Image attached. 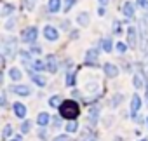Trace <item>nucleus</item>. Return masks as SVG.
<instances>
[{
    "label": "nucleus",
    "mask_w": 148,
    "mask_h": 141,
    "mask_svg": "<svg viewBox=\"0 0 148 141\" xmlns=\"http://www.w3.org/2000/svg\"><path fill=\"white\" fill-rule=\"evenodd\" d=\"M42 35H44V38H45L47 42H56V40H59V30H58L56 26H52V25H45L44 30H42Z\"/></svg>",
    "instance_id": "obj_4"
},
{
    "label": "nucleus",
    "mask_w": 148,
    "mask_h": 141,
    "mask_svg": "<svg viewBox=\"0 0 148 141\" xmlns=\"http://www.w3.org/2000/svg\"><path fill=\"white\" fill-rule=\"evenodd\" d=\"M98 59H99V51L98 49H94V47H91L87 52H86V64L87 66H98Z\"/></svg>",
    "instance_id": "obj_8"
},
{
    "label": "nucleus",
    "mask_w": 148,
    "mask_h": 141,
    "mask_svg": "<svg viewBox=\"0 0 148 141\" xmlns=\"http://www.w3.org/2000/svg\"><path fill=\"white\" fill-rule=\"evenodd\" d=\"M59 28H61V30H64V31H66V30H70V21H68V19L61 21V23H59Z\"/></svg>",
    "instance_id": "obj_38"
},
{
    "label": "nucleus",
    "mask_w": 148,
    "mask_h": 141,
    "mask_svg": "<svg viewBox=\"0 0 148 141\" xmlns=\"http://www.w3.org/2000/svg\"><path fill=\"white\" fill-rule=\"evenodd\" d=\"M59 110V117L64 120H77L80 115V105L75 99H63Z\"/></svg>",
    "instance_id": "obj_1"
},
{
    "label": "nucleus",
    "mask_w": 148,
    "mask_h": 141,
    "mask_svg": "<svg viewBox=\"0 0 148 141\" xmlns=\"http://www.w3.org/2000/svg\"><path fill=\"white\" fill-rule=\"evenodd\" d=\"M143 80H145V79H143L141 73H134V75H132V84H134L136 89H143V86H145Z\"/></svg>",
    "instance_id": "obj_23"
},
{
    "label": "nucleus",
    "mask_w": 148,
    "mask_h": 141,
    "mask_svg": "<svg viewBox=\"0 0 148 141\" xmlns=\"http://www.w3.org/2000/svg\"><path fill=\"white\" fill-rule=\"evenodd\" d=\"M105 12H106V7H101V5H99V9H98V14H99V16H105Z\"/></svg>",
    "instance_id": "obj_43"
},
{
    "label": "nucleus",
    "mask_w": 148,
    "mask_h": 141,
    "mask_svg": "<svg viewBox=\"0 0 148 141\" xmlns=\"http://www.w3.org/2000/svg\"><path fill=\"white\" fill-rule=\"evenodd\" d=\"M98 2H99V5H101V7H106V5L110 4V0H98Z\"/></svg>",
    "instance_id": "obj_42"
},
{
    "label": "nucleus",
    "mask_w": 148,
    "mask_h": 141,
    "mask_svg": "<svg viewBox=\"0 0 148 141\" xmlns=\"http://www.w3.org/2000/svg\"><path fill=\"white\" fill-rule=\"evenodd\" d=\"M30 52H32V54H42V45H38V44H32Z\"/></svg>",
    "instance_id": "obj_34"
},
{
    "label": "nucleus",
    "mask_w": 148,
    "mask_h": 141,
    "mask_svg": "<svg viewBox=\"0 0 148 141\" xmlns=\"http://www.w3.org/2000/svg\"><path fill=\"white\" fill-rule=\"evenodd\" d=\"M70 33H71V35H70V38H79V31H75V30H71Z\"/></svg>",
    "instance_id": "obj_44"
},
{
    "label": "nucleus",
    "mask_w": 148,
    "mask_h": 141,
    "mask_svg": "<svg viewBox=\"0 0 148 141\" xmlns=\"http://www.w3.org/2000/svg\"><path fill=\"white\" fill-rule=\"evenodd\" d=\"M52 125L58 129V127L61 125V117H54V118H52Z\"/></svg>",
    "instance_id": "obj_41"
},
{
    "label": "nucleus",
    "mask_w": 148,
    "mask_h": 141,
    "mask_svg": "<svg viewBox=\"0 0 148 141\" xmlns=\"http://www.w3.org/2000/svg\"><path fill=\"white\" fill-rule=\"evenodd\" d=\"M113 141H124V139H122V138H119V136H117V138H115V139H113Z\"/></svg>",
    "instance_id": "obj_49"
},
{
    "label": "nucleus",
    "mask_w": 148,
    "mask_h": 141,
    "mask_svg": "<svg viewBox=\"0 0 148 141\" xmlns=\"http://www.w3.org/2000/svg\"><path fill=\"white\" fill-rule=\"evenodd\" d=\"M21 138H23V136H16V138H14V139H11V141H21Z\"/></svg>",
    "instance_id": "obj_46"
},
{
    "label": "nucleus",
    "mask_w": 148,
    "mask_h": 141,
    "mask_svg": "<svg viewBox=\"0 0 148 141\" xmlns=\"http://www.w3.org/2000/svg\"><path fill=\"white\" fill-rule=\"evenodd\" d=\"M28 75H30V79H32V82H33L35 86H38V87H45V86H47V79H45L44 75L33 72V70H28Z\"/></svg>",
    "instance_id": "obj_10"
},
{
    "label": "nucleus",
    "mask_w": 148,
    "mask_h": 141,
    "mask_svg": "<svg viewBox=\"0 0 148 141\" xmlns=\"http://www.w3.org/2000/svg\"><path fill=\"white\" fill-rule=\"evenodd\" d=\"M103 73H105L108 79H115V77H119L120 70H119V66L113 64V63H105V64H103Z\"/></svg>",
    "instance_id": "obj_9"
},
{
    "label": "nucleus",
    "mask_w": 148,
    "mask_h": 141,
    "mask_svg": "<svg viewBox=\"0 0 148 141\" xmlns=\"http://www.w3.org/2000/svg\"><path fill=\"white\" fill-rule=\"evenodd\" d=\"M146 124H148V117H146Z\"/></svg>",
    "instance_id": "obj_51"
},
{
    "label": "nucleus",
    "mask_w": 148,
    "mask_h": 141,
    "mask_svg": "<svg viewBox=\"0 0 148 141\" xmlns=\"http://www.w3.org/2000/svg\"><path fill=\"white\" fill-rule=\"evenodd\" d=\"M75 19H77V25H79V26H82V28H87V26L91 25V14H89L87 11L79 12Z\"/></svg>",
    "instance_id": "obj_11"
},
{
    "label": "nucleus",
    "mask_w": 148,
    "mask_h": 141,
    "mask_svg": "<svg viewBox=\"0 0 148 141\" xmlns=\"http://www.w3.org/2000/svg\"><path fill=\"white\" fill-rule=\"evenodd\" d=\"M38 138H40L42 141H45V139H47V132H45V129H44V127L38 131Z\"/></svg>",
    "instance_id": "obj_40"
},
{
    "label": "nucleus",
    "mask_w": 148,
    "mask_h": 141,
    "mask_svg": "<svg viewBox=\"0 0 148 141\" xmlns=\"http://www.w3.org/2000/svg\"><path fill=\"white\" fill-rule=\"evenodd\" d=\"M47 11L51 14H56L61 11V0H47Z\"/></svg>",
    "instance_id": "obj_17"
},
{
    "label": "nucleus",
    "mask_w": 148,
    "mask_h": 141,
    "mask_svg": "<svg viewBox=\"0 0 148 141\" xmlns=\"http://www.w3.org/2000/svg\"><path fill=\"white\" fill-rule=\"evenodd\" d=\"M122 101H124V94H115V96L112 98V103H110V106H112V108H117V106H119Z\"/></svg>",
    "instance_id": "obj_28"
},
{
    "label": "nucleus",
    "mask_w": 148,
    "mask_h": 141,
    "mask_svg": "<svg viewBox=\"0 0 148 141\" xmlns=\"http://www.w3.org/2000/svg\"><path fill=\"white\" fill-rule=\"evenodd\" d=\"M37 37H38V28L37 26H26L19 33V40L25 42V44H35Z\"/></svg>",
    "instance_id": "obj_2"
},
{
    "label": "nucleus",
    "mask_w": 148,
    "mask_h": 141,
    "mask_svg": "<svg viewBox=\"0 0 148 141\" xmlns=\"http://www.w3.org/2000/svg\"><path fill=\"white\" fill-rule=\"evenodd\" d=\"M2 66H4V57L0 56V68H2Z\"/></svg>",
    "instance_id": "obj_47"
},
{
    "label": "nucleus",
    "mask_w": 148,
    "mask_h": 141,
    "mask_svg": "<svg viewBox=\"0 0 148 141\" xmlns=\"http://www.w3.org/2000/svg\"><path fill=\"white\" fill-rule=\"evenodd\" d=\"M16 54H19V51H18V38L9 35V37H5V56L9 59H14Z\"/></svg>",
    "instance_id": "obj_3"
},
{
    "label": "nucleus",
    "mask_w": 148,
    "mask_h": 141,
    "mask_svg": "<svg viewBox=\"0 0 148 141\" xmlns=\"http://www.w3.org/2000/svg\"><path fill=\"white\" fill-rule=\"evenodd\" d=\"M80 141H98V139H96V136H89L87 132H84L82 138H80Z\"/></svg>",
    "instance_id": "obj_36"
},
{
    "label": "nucleus",
    "mask_w": 148,
    "mask_h": 141,
    "mask_svg": "<svg viewBox=\"0 0 148 141\" xmlns=\"http://www.w3.org/2000/svg\"><path fill=\"white\" fill-rule=\"evenodd\" d=\"M112 33H115V35H122V33H124V30H122V23H120L119 19L113 21V25H112Z\"/></svg>",
    "instance_id": "obj_26"
},
{
    "label": "nucleus",
    "mask_w": 148,
    "mask_h": 141,
    "mask_svg": "<svg viewBox=\"0 0 148 141\" xmlns=\"http://www.w3.org/2000/svg\"><path fill=\"white\" fill-rule=\"evenodd\" d=\"M136 7L146 9V7H148V0H136Z\"/></svg>",
    "instance_id": "obj_35"
},
{
    "label": "nucleus",
    "mask_w": 148,
    "mask_h": 141,
    "mask_svg": "<svg viewBox=\"0 0 148 141\" xmlns=\"http://www.w3.org/2000/svg\"><path fill=\"white\" fill-rule=\"evenodd\" d=\"M75 84H77V72H75V70H71V72L66 73V86L73 87Z\"/></svg>",
    "instance_id": "obj_21"
},
{
    "label": "nucleus",
    "mask_w": 148,
    "mask_h": 141,
    "mask_svg": "<svg viewBox=\"0 0 148 141\" xmlns=\"http://www.w3.org/2000/svg\"><path fill=\"white\" fill-rule=\"evenodd\" d=\"M52 141H70V136H68V134H59V136H56Z\"/></svg>",
    "instance_id": "obj_37"
},
{
    "label": "nucleus",
    "mask_w": 148,
    "mask_h": 141,
    "mask_svg": "<svg viewBox=\"0 0 148 141\" xmlns=\"http://www.w3.org/2000/svg\"><path fill=\"white\" fill-rule=\"evenodd\" d=\"M19 56H21V59H23L25 64H30L33 61L32 59V52H28V51H19Z\"/></svg>",
    "instance_id": "obj_27"
},
{
    "label": "nucleus",
    "mask_w": 148,
    "mask_h": 141,
    "mask_svg": "<svg viewBox=\"0 0 148 141\" xmlns=\"http://www.w3.org/2000/svg\"><path fill=\"white\" fill-rule=\"evenodd\" d=\"M77 4V0H64V7H63V12H70L71 9H73V5Z\"/></svg>",
    "instance_id": "obj_32"
},
{
    "label": "nucleus",
    "mask_w": 148,
    "mask_h": 141,
    "mask_svg": "<svg viewBox=\"0 0 148 141\" xmlns=\"http://www.w3.org/2000/svg\"><path fill=\"white\" fill-rule=\"evenodd\" d=\"M9 79L14 80V82H19L23 79V72H21L18 66H12V68H9Z\"/></svg>",
    "instance_id": "obj_18"
},
{
    "label": "nucleus",
    "mask_w": 148,
    "mask_h": 141,
    "mask_svg": "<svg viewBox=\"0 0 148 141\" xmlns=\"http://www.w3.org/2000/svg\"><path fill=\"white\" fill-rule=\"evenodd\" d=\"M122 14L125 16V18H134V14H136V4H132V2H125L124 5H122Z\"/></svg>",
    "instance_id": "obj_13"
},
{
    "label": "nucleus",
    "mask_w": 148,
    "mask_h": 141,
    "mask_svg": "<svg viewBox=\"0 0 148 141\" xmlns=\"http://www.w3.org/2000/svg\"><path fill=\"white\" fill-rule=\"evenodd\" d=\"M61 103H63V98H61L59 94H54V96L49 98V106H51V108H59Z\"/></svg>",
    "instance_id": "obj_22"
},
{
    "label": "nucleus",
    "mask_w": 148,
    "mask_h": 141,
    "mask_svg": "<svg viewBox=\"0 0 148 141\" xmlns=\"http://www.w3.org/2000/svg\"><path fill=\"white\" fill-rule=\"evenodd\" d=\"M30 70H33V72H37V73H40V72H44L45 70V61H42V59H33L32 63H30Z\"/></svg>",
    "instance_id": "obj_15"
},
{
    "label": "nucleus",
    "mask_w": 148,
    "mask_h": 141,
    "mask_svg": "<svg viewBox=\"0 0 148 141\" xmlns=\"http://www.w3.org/2000/svg\"><path fill=\"white\" fill-rule=\"evenodd\" d=\"M12 12H14V5H12V4H4L0 16H2V18H7V16H9V14H12Z\"/></svg>",
    "instance_id": "obj_24"
},
{
    "label": "nucleus",
    "mask_w": 148,
    "mask_h": 141,
    "mask_svg": "<svg viewBox=\"0 0 148 141\" xmlns=\"http://www.w3.org/2000/svg\"><path fill=\"white\" fill-rule=\"evenodd\" d=\"M115 49H117V52H119V54H125V52H127V49H129V45H127V44H124V42H117V44H115Z\"/></svg>",
    "instance_id": "obj_31"
},
{
    "label": "nucleus",
    "mask_w": 148,
    "mask_h": 141,
    "mask_svg": "<svg viewBox=\"0 0 148 141\" xmlns=\"http://www.w3.org/2000/svg\"><path fill=\"white\" fill-rule=\"evenodd\" d=\"M12 108H14V113H16V117H18L19 120L26 117V112H28V110H26V106H25L23 103H14Z\"/></svg>",
    "instance_id": "obj_16"
},
{
    "label": "nucleus",
    "mask_w": 148,
    "mask_h": 141,
    "mask_svg": "<svg viewBox=\"0 0 148 141\" xmlns=\"http://www.w3.org/2000/svg\"><path fill=\"white\" fill-rule=\"evenodd\" d=\"M30 129H32V120H23V122H21V127H19L21 134H28Z\"/></svg>",
    "instance_id": "obj_29"
},
{
    "label": "nucleus",
    "mask_w": 148,
    "mask_h": 141,
    "mask_svg": "<svg viewBox=\"0 0 148 141\" xmlns=\"http://www.w3.org/2000/svg\"><path fill=\"white\" fill-rule=\"evenodd\" d=\"M9 91H11L12 94L23 96V98L32 96V87H30V86H25V84H16V86H11V87H9Z\"/></svg>",
    "instance_id": "obj_7"
},
{
    "label": "nucleus",
    "mask_w": 148,
    "mask_h": 141,
    "mask_svg": "<svg viewBox=\"0 0 148 141\" xmlns=\"http://www.w3.org/2000/svg\"><path fill=\"white\" fill-rule=\"evenodd\" d=\"M52 120V117L47 113V112H40L38 115H37V124L40 125V127H45V125H49V122Z\"/></svg>",
    "instance_id": "obj_14"
},
{
    "label": "nucleus",
    "mask_w": 148,
    "mask_h": 141,
    "mask_svg": "<svg viewBox=\"0 0 148 141\" xmlns=\"http://www.w3.org/2000/svg\"><path fill=\"white\" fill-rule=\"evenodd\" d=\"M145 18H146V19H148V7H146V9H145Z\"/></svg>",
    "instance_id": "obj_48"
},
{
    "label": "nucleus",
    "mask_w": 148,
    "mask_h": 141,
    "mask_svg": "<svg viewBox=\"0 0 148 141\" xmlns=\"http://www.w3.org/2000/svg\"><path fill=\"white\" fill-rule=\"evenodd\" d=\"M125 33H127V45H129V49H136V47H138V44H139L138 28H134V26H129V28L125 30Z\"/></svg>",
    "instance_id": "obj_5"
},
{
    "label": "nucleus",
    "mask_w": 148,
    "mask_h": 141,
    "mask_svg": "<svg viewBox=\"0 0 148 141\" xmlns=\"http://www.w3.org/2000/svg\"><path fill=\"white\" fill-rule=\"evenodd\" d=\"M79 131V122L77 120H68V124H66V132H77Z\"/></svg>",
    "instance_id": "obj_25"
},
{
    "label": "nucleus",
    "mask_w": 148,
    "mask_h": 141,
    "mask_svg": "<svg viewBox=\"0 0 148 141\" xmlns=\"http://www.w3.org/2000/svg\"><path fill=\"white\" fill-rule=\"evenodd\" d=\"M98 118H99V106L98 105H92L91 110H89V122L94 125L98 122Z\"/></svg>",
    "instance_id": "obj_20"
},
{
    "label": "nucleus",
    "mask_w": 148,
    "mask_h": 141,
    "mask_svg": "<svg viewBox=\"0 0 148 141\" xmlns=\"http://www.w3.org/2000/svg\"><path fill=\"white\" fill-rule=\"evenodd\" d=\"M2 82H4V73L0 72V86H2Z\"/></svg>",
    "instance_id": "obj_45"
},
{
    "label": "nucleus",
    "mask_w": 148,
    "mask_h": 141,
    "mask_svg": "<svg viewBox=\"0 0 148 141\" xmlns=\"http://www.w3.org/2000/svg\"><path fill=\"white\" fill-rule=\"evenodd\" d=\"M0 106H2V108H7V96H5V94L0 96Z\"/></svg>",
    "instance_id": "obj_39"
},
{
    "label": "nucleus",
    "mask_w": 148,
    "mask_h": 141,
    "mask_svg": "<svg viewBox=\"0 0 148 141\" xmlns=\"http://www.w3.org/2000/svg\"><path fill=\"white\" fill-rule=\"evenodd\" d=\"M16 23H18V19H16V18H9V21L5 23V30H7V31H11V30H14V26H16Z\"/></svg>",
    "instance_id": "obj_33"
},
{
    "label": "nucleus",
    "mask_w": 148,
    "mask_h": 141,
    "mask_svg": "<svg viewBox=\"0 0 148 141\" xmlns=\"http://www.w3.org/2000/svg\"><path fill=\"white\" fill-rule=\"evenodd\" d=\"M139 141H148V139H139Z\"/></svg>",
    "instance_id": "obj_50"
},
{
    "label": "nucleus",
    "mask_w": 148,
    "mask_h": 141,
    "mask_svg": "<svg viewBox=\"0 0 148 141\" xmlns=\"http://www.w3.org/2000/svg\"><path fill=\"white\" fill-rule=\"evenodd\" d=\"M11 136H12V125H11V124H7V125L2 129V139H5V141H7Z\"/></svg>",
    "instance_id": "obj_30"
},
{
    "label": "nucleus",
    "mask_w": 148,
    "mask_h": 141,
    "mask_svg": "<svg viewBox=\"0 0 148 141\" xmlns=\"http://www.w3.org/2000/svg\"><path fill=\"white\" fill-rule=\"evenodd\" d=\"M99 47H101V51H105V52H112V51H113V42H112V38H110V37L101 38Z\"/></svg>",
    "instance_id": "obj_19"
},
{
    "label": "nucleus",
    "mask_w": 148,
    "mask_h": 141,
    "mask_svg": "<svg viewBox=\"0 0 148 141\" xmlns=\"http://www.w3.org/2000/svg\"><path fill=\"white\" fill-rule=\"evenodd\" d=\"M45 70L49 73H58V70H59V59L54 56V54H49L47 57H45Z\"/></svg>",
    "instance_id": "obj_6"
},
{
    "label": "nucleus",
    "mask_w": 148,
    "mask_h": 141,
    "mask_svg": "<svg viewBox=\"0 0 148 141\" xmlns=\"http://www.w3.org/2000/svg\"><path fill=\"white\" fill-rule=\"evenodd\" d=\"M139 108H141V98H139V94H132V98H131V115H132V118L138 115Z\"/></svg>",
    "instance_id": "obj_12"
}]
</instances>
